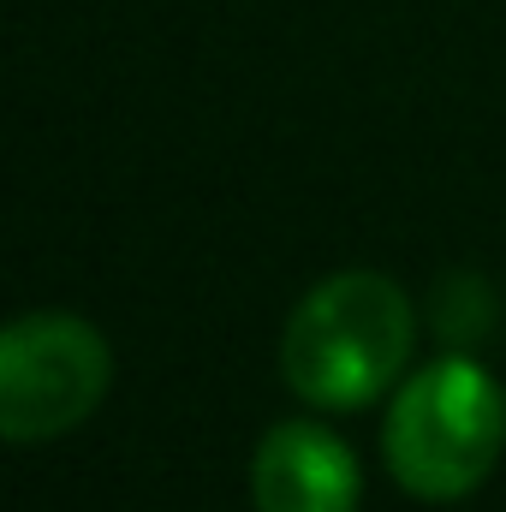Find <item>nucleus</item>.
Returning <instances> with one entry per match:
<instances>
[{
  "mask_svg": "<svg viewBox=\"0 0 506 512\" xmlns=\"http://www.w3.org/2000/svg\"><path fill=\"white\" fill-rule=\"evenodd\" d=\"M506 447V393L477 358H435L393 393L381 453L411 501H465Z\"/></svg>",
  "mask_w": 506,
  "mask_h": 512,
  "instance_id": "2",
  "label": "nucleus"
},
{
  "mask_svg": "<svg viewBox=\"0 0 506 512\" xmlns=\"http://www.w3.org/2000/svg\"><path fill=\"white\" fill-rule=\"evenodd\" d=\"M417 310L399 280L346 268L310 286L280 334V376L316 411H364L405 370Z\"/></svg>",
  "mask_w": 506,
  "mask_h": 512,
  "instance_id": "1",
  "label": "nucleus"
},
{
  "mask_svg": "<svg viewBox=\"0 0 506 512\" xmlns=\"http://www.w3.org/2000/svg\"><path fill=\"white\" fill-rule=\"evenodd\" d=\"M256 512H358L364 471L352 447L322 423H274L251 459Z\"/></svg>",
  "mask_w": 506,
  "mask_h": 512,
  "instance_id": "4",
  "label": "nucleus"
},
{
  "mask_svg": "<svg viewBox=\"0 0 506 512\" xmlns=\"http://www.w3.org/2000/svg\"><path fill=\"white\" fill-rule=\"evenodd\" d=\"M114 352L102 328L66 310H30L0 334V435L36 447L72 435L108 393Z\"/></svg>",
  "mask_w": 506,
  "mask_h": 512,
  "instance_id": "3",
  "label": "nucleus"
}]
</instances>
